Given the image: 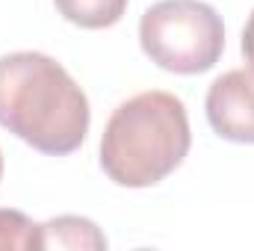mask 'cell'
I'll return each instance as SVG.
<instances>
[{"label": "cell", "instance_id": "5b68a950", "mask_svg": "<svg viewBox=\"0 0 254 251\" xmlns=\"http://www.w3.org/2000/svg\"><path fill=\"white\" fill-rule=\"evenodd\" d=\"M42 251L48 249H74V251H104L107 237L104 231L86 216H57L39 225Z\"/></svg>", "mask_w": 254, "mask_h": 251}, {"label": "cell", "instance_id": "3957f363", "mask_svg": "<svg viewBox=\"0 0 254 251\" xmlns=\"http://www.w3.org/2000/svg\"><path fill=\"white\" fill-rule=\"evenodd\" d=\"M139 42L145 57L163 71L204 74L225 51V24L204 0H160L145 9Z\"/></svg>", "mask_w": 254, "mask_h": 251}, {"label": "cell", "instance_id": "ba28073f", "mask_svg": "<svg viewBox=\"0 0 254 251\" xmlns=\"http://www.w3.org/2000/svg\"><path fill=\"white\" fill-rule=\"evenodd\" d=\"M243 57L254 68V9L249 15V21H246V27H243Z\"/></svg>", "mask_w": 254, "mask_h": 251}, {"label": "cell", "instance_id": "52a82bcc", "mask_svg": "<svg viewBox=\"0 0 254 251\" xmlns=\"http://www.w3.org/2000/svg\"><path fill=\"white\" fill-rule=\"evenodd\" d=\"M0 251H42L39 225L21 210H0Z\"/></svg>", "mask_w": 254, "mask_h": 251}, {"label": "cell", "instance_id": "9c48e42d", "mask_svg": "<svg viewBox=\"0 0 254 251\" xmlns=\"http://www.w3.org/2000/svg\"><path fill=\"white\" fill-rule=\"evenodd\" d=\"M0 178H3V154H0Z\"/></svg>", "mask_w": 254, "mask_h": 251}, {"label": "cell", "instance_id": "6da1fadb", "mask_svg": "<svg viewBox=\"0 0 254 251\" xmlns=\"http://www.w3.org/2000/svg\"><path fill=\"white\" fill-rule=\"evenodd\" d=\"M89 125L86 92L54 57L39 51L0 57V127L42 154L65 157L86 142Z\"/></svg>", "mask_w": 254, "mask_h": 251}, {"label": "cell", "instance_id": "8992f818", "mask_svg": "<svg viewBox=\"0 0 254 251\" xmlns=\"http://www.w3.org/2000/svg\"><path fill=\"white\" fill-rule=\"evenodd\" d=\"M54 6L68 24L83 30H107L127 12V0H54Z\"/></svg>", "mask_w": 254, "mask_h": 251}, {"label": "cell", "instance_id": "277c9868", "mask_svg": "<svg viewBox=\"0 0 254 251\" xmlns=\"http://www.w3.org/2000/svg\"><path fill=\"white\" fill-rule=\"evenodd\" d=\"M204 107L216 136L254 145V68H234L216 77L207 89Z\"/></svg>", "mask_w": 254, "mask_h": 251}, {"label": "cell", "instance_id": "7a4b0ae2", "mask_svg": "<svg viewBox=\"0 0 254 251\" xmlns=\"http://www.w3.org/2000/svg\"><path fill=\"white\" fill-rule=\"evenodd\" d=\"M192 130L178 95L151 89L122 101L101 136V169L127 189H145L169 178L190 154Z\"/></svg>", "mask_w": 254, "mask_h": 251}]
</instances>
